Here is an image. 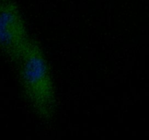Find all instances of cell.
<instances>
[{"mask_svg":"<svg viewBox=\"0 0 149 140\" xmlns=\"http://www.w3.org/2000/svg\"><path fill=\"white\" fill-rule=\"evenodd\" d=\"M30 38L14 0H0V53L15 61Z\"/></svg>","mask_w":149,"mask_h":140,"instance_id":"cell-2","label":"cell"},{"mask_svg":"<svg viewBox=\"0 0 149 140\" xmlns=\"http://www.w3.org/2000/svg\"><path fill=\"white\" fill-rule=\"evenodd\" d=\"M15 62L29 104L40 116L51 117L54 112L56 98L49 67L42 50L30 39Z\"/></svg>","mask_w":149,"mask_h":140,"instance_id":"cell-1","label":"cell"}]
</instances>
